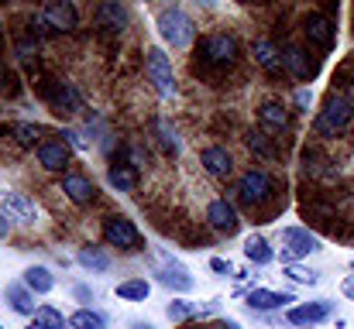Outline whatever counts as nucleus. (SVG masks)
I'll return each instance as SVG.
<instances>
[{"label":"nucleus","instance_id":"bb28decb","mask_svg":"<svg viewBox=\"0 0 354 329\" xmlns=\"http://www.w3.org/2000/svg\"><path fill=\"white\" fill-rule=\"evenodd\" d=\"M261 123L268 130H286L289 127V110L282 107V103H265L261 107Z\"/></svg>","mask_w":354,"mask_h":329},{"label":"nucleus","instance_id":"09e8293b","mask_svg":"<svg viewBox=\"0 0 354 329\" xmlns=\"http://www.w3.org/2000/svg\"><path fill=\"white\" fill-rule=\"evenodd\" d=\"M0 329H3V326H0Z\"/></svg>","mask_w":354,"mask_h":329},{"label":"nucleus","instance_id":"ddd939ff","mask_svg":"<svg viewBox=\"0 0 354 329\" xmlns=\"http://www.w3.org/2000/svg\"><path fill=\"white\" fill-rule=\"evenodd\" d=\"M162 261H165V268H162V271H155L158 285L176 288V292H189V288H193V278L186 275V268H183L176 257H169V254H162Z\"/></svg>","mask_w":354,"mask_h":329},{"label":"nucleus","instance_id":"cd10ccee","mask_svg":"<svg viewBox=\"0 0 354 329\" xmlns=\"http://www.w3.org/2000/svg\"><path fill=\"white\" fill-rule=\"evenodd\" d=\"M148 292H151V285H148L145 278H127V281H120L118 285V295L120 299H127V302H145Z\"/></svg>","mask_w":354,"mask_h":329},{"label":"nucleus","instance_id":"39448f33","mask_svg":"<svg viewBox=\"0 0 354 329\" xmlns=\"http://www.w3.org/2000/svg\"><path fill=\"white\" fill-rule=\"evenodd\" d=\"M237 199L244 203V206H254V203H265L268 196H272V179H268V172H244L241 175V182H237Z\"/></svg>","mask_w":354,"mask_h":329},{"label":"nucleus","instance_id":"b1692460","mask_svg":"<svg viewBox=\"0 0 354 329\" xmlns=\"http://www.w3.org/2000/svg\"><path fill=\"white\" fill-rule=\"evenodd\" d=\"M107 182L120 189V192H131L134 186H138V168L134 165H114L111 172H107Z\"/></svg>","mask_w":354,"mask_h":329},{"label":"nucleus","instance_id":"49530a36","mask_svg":"<svg viewBox=\"0 0 354 329\" xmlns=\"http://www.w3.org/2000/svg\"><path fill=\"white\" fill-rule=\"evenodd\" d=\"M0 79H3V69H0Z\"/></svg>","mask_w":354,"mask_h":329},{"label":"nucleus","instance_id":"f03ea898","mask_svg":"<svg viewBox=\"0 0 354 329\" xmlns=\"http://www.w3.org/2000/svg\"><path fill=\"white\" fill-rule=\"evenodd\" d=\"M351 117H354L351 100L334 93V97L327 100V107L320 110V117H317V123H313V127H317V134H320V137H337V134L351 123Z\"/></svg>","mask_w":354,"mask_h":329},{"label":"nucleus","instance_id":"20e7f679","mask_svg":"<svg viewBox=\"0 0 354 329\" xmlns=\"http://www.w3.org/2000/svg\"><path fill=\"white\" fill-rule=\"evenodd\" d=\"M203 62L207 66H217V69H227V66H234L237 59V41L231 34H210V38H203Z\"/></svg>","mask_w":354,"mask_h":329},{"label":"nucleus","instance_id":"f8f14e48","mask_svg":"<svg viewBox=\"0 0 354 329\" xmlns=\"http://www.w3.org/2000/svg\"><path fill=\"white\" fill-rule=\"evenodd\" d=\"M45 97H48V103L59 110V113H76V110H83V97L76 93L73 83H52V86L45 90Z\"/></svg>","mask_w":354,"mask_h":329},{"label":"nucleus","instance_id":"4be33fe9","mask_svg":"<svg viewBox=\"0 0 354 329\" xmlns=\"http://www.w3.org/2000/svg\"><path fill=\"white\" fill-rule=\"evenodd\" d=\"M7 302H10V309H14V312H21V316H35V312H38L28 285H17V281H14V285H7Z\"/></svg>","mask_w":354,"mask_h":329},{"label":"nucleus","instance_id":"37998d69","mask_svg":"<svg viewBox=\"0 0 354 329\" xmlns=\"http://www.w3.org/2000/svg\"><path fill=\"white\" fill-rule=\"evenodd\" d=\"M221 329H241V326H237L234 319H224V323H221Z\"/></svg>","mask_w":354,"mask_h":329},{"label":"nucleus","instance_id":"423d86ee","mask_svg":"<svg viewBox=\"0 0 354 329\" xmlns=\"http://www.w3.org/2000/svg\"><path fill=\"white\" fill-rule=\"evenodd\" d=\"M282 243H286V254H282L286 264H292L296 257H306V254L320 250V240L310 230H303V226H286L282 230Z\"/></svg>","mask_w":354,"mask_h":329},{"label":"nucleus","instance_id":"c85d7f7f","mask_svg":"<svg viewBox=\"0 0 354 329\" xmlns=\"http://www.w3.org/2000/svg\"><path fill=\"white\" fill-rule=\"evenodd\" d=\"M31 326H38V329H69V319H66L59 309L41 306V309L35 312V323H31Z\"/></svg>","mask_w":354,"mask_h":329},{"label":"nucleus","instance_id":"72a5a7b5","mask_svg":"<svg viewBox=\"0 0 354 329\" xmlns=\"http://www.w3.org/2000/svg\"><path fill=\"white\" fill-rule=\"evenodd\" d=\"M292 281H299V285H317L320 281V275L317 271H310V268H299V264H289V271H286Z\"/></svg>","mask_w":354,"mask_h":329},{"label":"nucleus","instance_id":"7ed1b4c3","mask_svg":"<svg viewBox=\"0 0 354 329\" xmlns=\"http://www.w3.org/2000/svg\"><path fill=\"white\" fill-rule=\"evenodd\" d=\"M145 72H148V79H151V86H155V93L158 97H176V76H172V62H169V55L162 52V48H148L145 52Z\"/></svg>","mask_w":354,"mask_h":329},{"label":"nucleus","instance_id":"2f4dec72","mask_svg":"<svg viewBox=\"0 0 354 329\" xmlns=\"http://www.w3.org/2000/svg\"><path fill=\"white\" fill-rule=\"evenodd\" d=\"M165 312H169V319H172V323H186L189 316H200V306H193V302H183V299H179V302H172Z\"/></svg>","mask_w":354,"mask_h":329},{"label":"nucleus","instance_id":"a211bd4d","mask_svg":"<svg viewBox=\"0 0 354 329\" xmlns=\"http://www.w3.org/2000/svg\"><path fill=\"white\" fill-rule=\"evenodd\" d=\"M289 302H296L289 292H268V288L248 292V306L258 309V312H268V309H279V306H289Z\"/></svg>","mask_w":354,"mask_h":329},{"label":"nucleus","instance_id":"c03bdc74","mask_svg":"<svg viewBox=\"0 0 354 329\" xmlns=\"http://www.w3.org/2000/svg\"><path fill=\"white\" fill-rule=\"evenodd\" d=\"M134 329H151V326H148V323H145V326H141V323H138V326H134Z\"/></svg>","mask_w":354,"mask_h":329},{"label":"nucleus","instance_id":"c9c22d12","mask_svg":"<svg viewBox=\"0 0 354 329\" xmlns=\"http://www.w3.org/2000/svg\"><path fill=\"white\" fill-rule=\"evenodd\" d=\"M248 148H251V151H258L261 158H272V154H275V151L265 144V137H261V134H251V137H248Z\"/></svg>","mask_w":354,"mask_h":329},{"label":"nucleus","instance_id":"393cba45","mask_svg":"<svg viewBox=\"0 0 354 329\" xmlns=\"http://www.w3.org/2000/svg\"><path fill=\"white\" fill-rule=\"evenodd\" d=\"M244 257H248L251 264H268L275 254H272V247H268L265 237H248V240H244Z\"/></svg>","mask_w":354,"mask_h":329},{"label":"nucleus","instance_id":"4c0bfd02","mask_svg":"<svg viewBox=\"0 0 354 329\" xmlns=\"http://www.w3.org/2000/svg\"><path fill=\"white\" fill-rule=\"evenodd\" d=\"M310 103H313V93H310V90H299V93H296V107L310 110Z\"/></svg>","mask_w":354,"mask_h":329},{"label":"nucleus","instance_id":"f704fd0d","mask_svg":"<svg viewBox=\"0 0 354 329\" xmlns=\"http://www.w3.org/2000/svg\"><path fill=\"white\" fill-rule=\"evenodd\" d=\"M10 130H14V137H17L21 144H31V141L41 134V127H38V123H14Z\"/></svg>","mask_w":354,"mask_h":329},{"label":"nucleus","instance_id":"9b49d317","mask_svg":"<svg viewBox=\"0 0 354 329\" xmlns=\"http://www.w3.org/2000/svg\"><path fill=\"white\" fill-rule=\"evenodd\" d=\"M334 312V306L327 302V299H320V302H306V306H296V309H289V326H317V323H324L327 316Z\"/></svg>","mask_w":354,"mask_h":329},{"label":"nucleus","instance_id":"a878e982","mask_svg":"<svg viewBox=\"0 0 354 329\" xmlns=\"http://www.w3.org/2000/svg\"><path fill=\"white\" fill-rule=\"evenodd\" d=\"M76 261H80L86 271H97V275H104V271L111 268V257H107L104 250H97V247H83V250L76 254Z\"/></svg>","mask_w":354,"mask_h":329},{"label":"nucleus","instance_id":"79ce46f5","mask_svg":"<svg viewBox=\"0 0 354 329\" xmlns=\"http://www.w3.org/2000/svg\"><path fill=\"white\" fill-rule=\"evenodd\" d=\"M344 295H348V299H354V281H344Z\"/></svg>","mask_w":354,"mask_h":329},{"label":"nucleus","instance_id":"4468645a","mask_svg":"<svg viewBox=\"0 0 354 329\" xmlns=\"http://www.w3.org/2000/svg\"><path fill=\"white\" fill-rule=\"evenodd\" d=\"M38 161L48 172H62L69 165V144L66 141H41L38 144Z\"/></svg>","mask_w":354,"mask_h":329},{"label":"nucleus","instance_id":"6e6552de","mask_svg":"<svg viewBox=\"0 0 354 329\" xmlns=\"http://www.w3.org/2000/svg\"><path fill=\"white\" fill-rule=\"evenodd\" d=\"M303 31H306L310 45H317V48H324V52H330V48H334L337 28H334V21H330V17H324V14H310V17L303 21Z\"/></svg>","mask_w":354,"mask_h":329},{"label":"nucleus","instance_id":"f257e3e1","mask_svg":"<svg viewBox=\"0 0 354 329\" xmlns=\"http://www.w3.org/2000/svg\"><path fill=\"white\" fill-rule=\"evenodd\" d=\"M158 31L172 48H189L196 28H193V21L183 7H165V10H158Z\"/></svg>","mask_w":354,"mask_h":329},{"label":"nucleus","instance_id":"0eeeda50","mask_svg":"<svg viewBox=\"0 0 354 329\" xmlns=\"http://www.w3.org/2000/svg\"><path fill=\"white\" fill-rule=\"evenodd\" d=\"M104 240H107L111 247H120V250H134V247L141 243V233H138V226H134L131 219L107 217L104 219Z\"/></svg>","mask_w":354,"mask_h":329},{"label":"nucleus","instance_id":"7c9ffc66","mask_svg":"<svg viewBox=\"0 0 354 329\" xmlns=\"http://www.w3.org/2000/svg\"><path fill=\"white\" fill-rule=\"evenodd\" d=\"M69 326L73 329H107V323H104L100 312H93V309H80V312L69 319Z\"/></svg>","mask_w":354,"mask_h":329},{"label":"nucleus","instance_id":"6ab92c4d","mask_svg":"<svg viewBox=\"0 0 354 329\" xmlns=\"http://www.w3.org/2000/svg\"><path fill=\"white\" fill-rule=\"evenodd\" d=\"M251 55H254V62L265 69V72H282V59H279V52H275V45L268 41V38H258L254 45H251Z\"/></svg>","mask_w":354,"mask_h":329},{"label":"nucleus","instance_id":"412c9836","mask_svg":"<svg viewBox=\"0 0 354 329\" xmlns=\"http://www.w3.org/2000/svg\"><path fill=\"white\" fill-rule=\"evenodd\" d=\"M200 161L207 165V172H210L214 179H227V175L234 172V161H231V154H227L224 148H207Z\"/></svg>","mask_w":354,"mask_h":329},{"label":"nucleus","instance_id":"ea45409f","mask_svg":"<svg viewBox=\"0 0 354 329\" xmlns=\"http://www.w3.org/2000/svg\"><path fill=\"white\" fill-rule=\"evenodd\" d=\"M73 292H76V299H80V302H93V292H90L86 285H76Z\"/></svg>","mask_w":354,"mask_h":329},{"label":"nucleus","instance_id":"a19ab883","mask_svg":"<svg viewBox=\"0 0 354 329\" xmlns=\"http://www.w3.org/2000/svg\"><path fill=\"white\" fill-rule=\"evenodd\" d=\"M7 233H10V219H7L3 213H0V240H3Z\"/></svg>","mask_w":354,"mask_h":329},{"label":"nucleus","instance_id":"e433bc0d","mask_svg":"<svg viewBox=\"0 0 354 329\" xmlns=\"http://www.w3.org/2000/svg\"><path fill=\"white\" fill-rule=\"evenodd\" d=\"M62 141H66V144H73L76 151H86V148H90V141H86V137H80L76 130H62Z\"/></svg>","mask_w":354,"mask_h":329},{"label":"nucleus","instance_id":"f3484780","mask_svg":"<svg viewBox=\"0 0 354 329\" xmlns=\"http://www.w3.org/2000/svg\"><path fill=\"white\" fill-rule=\"evenodd\" d=\"M97 24L104 28V31H124L127 28V7L124 3H114V0H107V3H100L97 7Z\"/></svg>","mask_w":354,"mask_h":329},{"label":"nucleus","instance_id":"c756f323","mask_svg":"<svg viewBox=\"0 0 354 329\" xmlns=\"http://www.w3.org/2000/svg\"><path fill=\"white\" fill-rule=\"evenodd\" d=\"M303 165H306V172L317 175V179H337V168H334L327 158H320L317 151H306V154H303Z\"/></svg>","mask_w":354,"mask_h":329},{"label":"nucleus","instance_id":"9d476101","mask_svg":"<svg viewBox=\"0 0 354 329\" xmlns=\"http://www.w3.org/2000/svg\"><path fill=\"white\" fill-rule=\"evenodd\" d=\"M41 24L52 31H73L76 28V7L69 0H55L41 7Z\"/></svg>","mask_w":354,"mask_h":329},{"label":"nucleus","instance_id":"a18cd8bd","mask_svg":"<svg viewBox=\"0 0 354 329\" xmlns=\"http://www.w3.org/2000/svg\"><path fill=\"white\" fill-rule=\"evenodd\" d=\"M348 100H351V107H354V90H351V97H348Z\"/></svg>","mask_w":354,"mask_h":329},{"label":"nucleus","instance_id":"dca6fc26","mask_svg":"<svg viewBox=\"0 0 354 329\" xmlns=\"http://www.w3.org/2000/svg\"><path fill=\"white\" fill-rule=\"evenodd\" d=\"M207 219H210V226L221 230V233H234L237 230V213L227 199H214V203L207 206Z\"/></svg>","mask_w":354,"mask_h":329},{"label":"nucleus","instance_id":"5701e85b","mask_svg":"<svg viewBox=\"0 0 354 329\" xmlns=\"http://www.w3.org/2000/svg\"><path fill=\"white\" fill-rule=\"evenodd\" d=\"M24 285H28L31 292L45 295V292H52V288H55V278H52V271H48V268H41V264H31V268L24 271Z\"/></svg>","mask_w":354,"mask_h":329},{"label":"nucleus","instance_id":"aec40b11","mask_svg":"<svg viewBox=\"0 0 354 329\" xmlns=\"http://www.w3.org/2000/svg\"><path fill=\"white\" fill-rule=\"evenodd\" d=\"M282 66L296 76V79H310L313 72H317V62H310V55L303 52V48H286V55H282Z\"/></svg>","mask_w":354,"mask_h":329},{"label":"nucleus","instance_id":"de8ad7c7","mask_svg":"<svg viewBox=\"0 0 354 329\" xmlns=\"http://www.w3.org/2000/svg\"><path fill=\"white\" fill-rule=\"evenodd\" d=\"M351 268H354V261H351Z\"/></svg>","mask_w":354,"mask_h":329},{"label":"nucleus","instance_id":"1a4fd4ad","mask_svg":"<svg viewBox=\"0 0 354 329\" xmlns=\"http://www.w3.org/2000/svg\"><path fill=\"white\" fill-rule=\"evenodd\" d=\"M0 213L7 219H17V223H35V203L24 196V192H10V189H3L0 192Z\"/></svg>","mask_w":354,"mask_h":329},{"label":"nucleus","instance_id":"2eb2a0df","mask_svg":"<svg viewBox=\"0 0 354 329\" xmlns=\"http://www.w3.org/2000/svg\"><path fill=\"white\" fill-rule=\"evenodd\" d=\"M62 192H66L69 203H76V206H90L93 196H97V189H93V182H90L86 175H66V179H62Z\"/></svg>","mask_w":354,"mask_h":329},{"label":"nucleus","instance_id":"473e14b6","mask_svg":"<svg viewBox=\"0 0 354 329\" xmlns=\"http://www.w3.org/2000/svg\"><path fill=\"white\" fill-rule=\"evenodd\" d=\"M158 137H162V144H165V151H172V154H179V137H176V130L169 127V120H158Z\"/></svg>","mask_w":354,"mask_h":329},{"label":"nucleus","instance_id":"58836bf2","mask_svg":"<svg viewBox=\"0 0 354 329\" xmlns=\"http://www.w3.org/2000/svg\"><path fill=\"white\" fill-rule=\"evenodd\" d=\"M210 268H214L217 275H231V261H224V257H214V261H210Z\"/></svg>","mask_w":354,"mask_h":329}]
</instances>
